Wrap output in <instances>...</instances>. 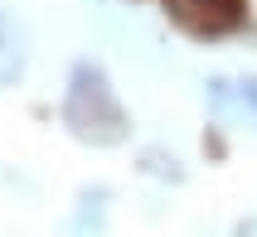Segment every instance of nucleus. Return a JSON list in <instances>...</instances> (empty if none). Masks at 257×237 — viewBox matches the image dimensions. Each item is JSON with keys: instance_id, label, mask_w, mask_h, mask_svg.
I'll use <instances>...</instances> for the list:
<instances>
[{"instance_id": "obj_1", "label": "nucleus", "mask_w": 257, "mask_h": 237, "mask_svg": "<svg viewBox=\"0 0 257 237\" xmlns=\"http://www.w3.org/2000/svg\"><path fill=\"white\" fill-rule=\"evenodd\" d=\"M63 121L73 126V136L92 140V145H116L126 136V112H121L116 92L107 87L102 68H92V63L73 68L68 97H63Z\"/></svg>"}, {"instance_id": "obj_2", "label": "nucleus", "mask_w": 257, "mask_h": 237, "mask_svg": "<svg viewBox=\"0 0 257 237\" xmlns=\"http://www.w3.org/2000/svg\"><path fill=\"white\" fill-rule=\"evenodd\" d=\"M165 10L194 39H218L243 25V0H165Z\"/></svg>"}]
</instances>
